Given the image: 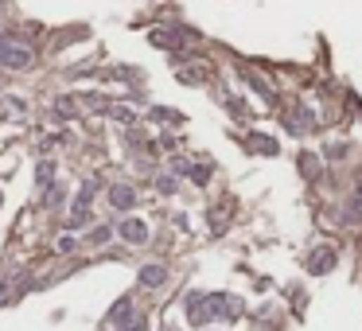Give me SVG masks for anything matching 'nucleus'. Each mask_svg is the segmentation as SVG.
I'll return each mask as SVG.
<instances>
[{
	"label": "nucleus",
	"mask_w": 362,
	"mask_h": 331,
	"mask_svg": "<svg viewBox=\"0 0 362 331\" xmlns=\"http://www.w3.org/2000/svg\"><path fill=\"white\" fill-rule=\"evenodd\" d=\"M308 269H312V273H331V269H335V249H331V246H320V249L312 254V261H308Z\"/></svg>",
	"instance_id": "nucleus-5"
},
{
	"label": "nucleus",
	"mask_w": 362,
	"mask_h": 331,
	"mask_svg": "<svg viewBox=\"0 0 362 331\" xmlns=\"http://www.w3.org/2000/svg\"><path fill=\"white\" fill-rule=\"evenodd\" d=\"M285 121H288V133H296V136H304V133H312L316 129V113L312 110H292V113H285Z\"/></svg>",
	"instance_id": "nucleus-1"
},
{
	"label": "nucleus",
	"mask_w": 362,
	"mask_h": 331,
	"mask_svg": "<svg viewBox=\"0 0 362 331\" xmlns=\"http://www.w3.org/2000/svg\"><path fill=\"white\" fill-rule=\"evenodd\" d=\"M121 331H148V327H144V320H141V316H136V320L121 323Z\"/></svg>",
	"instance_id": "nucleus-14"
},
{
	"label": "nucleus",
	"mask_w": 362,
	"mask_h": 331,
	"mask_svg": "<svg viewBox=\"0 0 362 331\" xmlns=\"http://www.w3.org/2000/svg\"><path fill=\"white\" fill-rule=\"evenodd\" d=\"M121 238H125L129 246H144V242H148V226H144L141 219H125L121 222Z\"/></svg>",
	"instance_id": "nucleus-3"
},
{
	"label": "nucleus",
	"mask_w": 362,
	"mask_h": 331,
	"mask_svg": "<svg viewBox=\"0 0 362 331\" xmlns=\"http://www.w3.org/2000/svg\"><path fill=\"white\" fill-rule=\"evenodd\" d=\"M59 199H63V191H59V187H55V183H51L47 191H43V207H55V203H59Z\"/></svg>",
	"instance_id": "nucleus-12"
},
{
	"label": "nucleus",
	"mask_w": 362,
	"mask_h": 331,
	"mask_svg": "<svg viewBox=\"0 0 362 331\" xmlns=\"http://www.w3.org/2000/svg\"><path fill=\"white\" fill-rule=\"evenodd\" d=\"M187 320L191 323H207V320H214L211 316V304H207V297H199V292H191V297H187Z\"/></svg>",
	"instance_id": "nucleus-2"
},
{
	"label": "nucleus",
	"mask_w": 362,
	"mask_h": 331,
	"mask_svg": "<svg viewBox=\"0 0 362 331\" xmlns=\"http://www.w3.org/2000/svg\"><path fill=\"white\" fill-rule=\"evenodd\" d=\"M70 249H78V242L75 238H63L59 242V254H70Z\"/></svg>",
	"instance_id": "nucleus-15"
},
{
	"label": "nucleus",
	"mask_w": 362,
	"mask_h": 331,
	"mask_svg": "<svg viewBox=\"0 0 362 331\" xmlns=\"http://www.w3.org/2000/svg\"><path fill=\"white\" fill-rule=\"evenodd\" d=\"M164 280H168V269H164V265H144V269H141V285H144V289H160Z\"/></svg>",
	"instance_id": "nucleus-6"
},
{
	"label": "nucleus",
	"mask_w": 362,
	"mask_h": 331,
	"mask_svg": "<svg viewBox=\"0 0 362 331\" xmlns=\"http://www.w3.org/2000/svg\"><path fill=\"white\" fill-rule=\"evenodd\" d=\"M93 242H98V246H101V242H110V230L98 226V230H93Z\"/></svg>",
	"instance_id": "nucleus-16"
},
{
	"label": "nucleus",
	"mask_w": 362,
	"mask_h": 331,
	"mask_svg": "<svg viewBox=\"0 0 362 331\" xmlns=\"http://www.w3.org/2000/svg\"><path fill=\"white\" fill-rule=\"evenodd\" d=\"M51 179H55V164H39V168H35V183H39L43 187V191H47V187H51Z\"/></svg>",
	"instance_id": "nucleus-8"
},
{
	"label": "nucleus",
	"mask_w": 362,
	"mask_h": 331,
	"mask_svg": "<svg viewBox=\"0 0 362 331\" xmlns=\"http://www.w3.org/2000/svg\"><path fill=\"white\" fill-rule=\"evenodd\" d=\"M67 226H70V230H82V226H90V211H70Z\"/></svg>",
	"instance_id": "nucleus-10"
},
{
	"label": "nucleus",
	"mask_w": 362,
	"mask_h": 331,
	"mask_svg": "<svg viewBox=\"0 0 362 331\" xmlns=\"http://www.w3.org/2000/svg\"><path fill=\"white\" fill-rule=\"evenodd\" d=\"M133 203H136V191H133V187H125V183L110 187V207H113V211H129Z\"/></svg>",
	"instance_id": "nucleus-4"
},
{
	"label": "nucleus",
	"mask_w": 362,
	"mask_h": 331,
	"mask_svg": "<svg viewBox=\"0 0 362 331\" xmlns=\"http://www.w3.org/2000/svg\"><path fill=\"white\" fill-rule=\"evenodd\" d=\"M93 191H98V183H82V187H78V195H75V203H70V211H90Z\"/></svg>",
	"instance_id": "nucleus-7"
},
{
	"label": "nucleus",
	"mask_w": 362,
	"mask_h": 331,
	"mask_svg": "<svg viewBox=\"0 0 362 331\" xmlns=\"http://www.w3.org/2000/svg\"><path fill=\"white\" fill-rule=\"evenodd\" d=\"M253 148H261V152H277V141H269V136H253Z\"/></svg>",
	"instance_id": "nucleus-11"
},
{
	"label": "nucleus",
	"mask_w": 362,
	"mask_h": 331,
	"mask_svg": "<svg viewBox=\"0 0 362 331\" xmlns=\"http://www.w3.org/2000/svg\"><path fill=\"white\" fill-rule=\"evenodd\" d=\"M156 187H160L164 195H172V191H176V179H172V176H160V183H156Z\"/></svg>",
	"instance_id": "nucleus-13"
},
{
	"label": "nucleus",
	"mask_w": 362,
	"mask_h": 331,
	"mask_svg": "<svg viewBox=\"0 0 362 331\" xmlns=\"http://www.w3.org/2000/svg\"><path fill=\"white\" fill-rule=\"evenodd\" d=\"M133 320V304L129 300H117V308H113V323H129Z\"/></svg>",
	"instance_id": "nucleus-9"
}]
</instances>
